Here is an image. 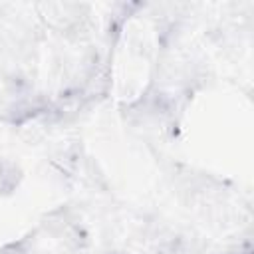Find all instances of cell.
Wrapping results in <instances>:
<instances>
[{"label":"cell","instance_id":"cell-1","mask_svg":"<svg viewBox=\"0 0 254 254\" xmlns=\"http://www.w3.org/2000/svg\"><path fill=\"white\" fill-rule=\"evenodd\" d=\"M0 254H30V252L22 242H18V244H8L6 248L0 250Z\"/></svg>","mask_w":254,"mask_h":254}]
</instances>
